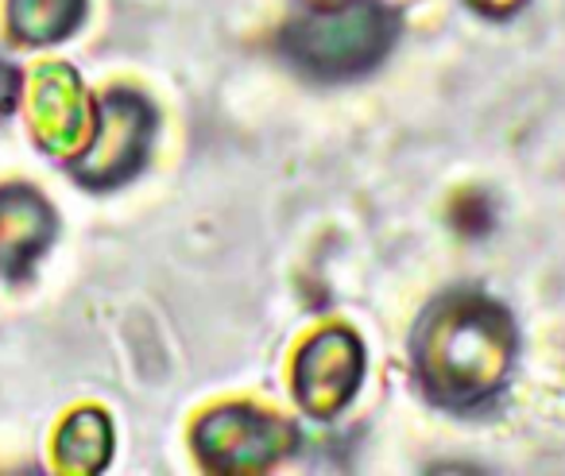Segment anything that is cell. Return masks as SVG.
<instances>
[{
	"instance_id": "obj_1",
	"label": "cell",
	"mask_w": 565,
	"mask_h": 476,
	"mask_svg": "<svg viewBox=\"0 0 565 476\" xmlns=\"http://www.w3.org/2000/svg\"><path fill=\"white\" fill-rule=\"evenodd\" d=\"M411 357L434 403L477 406L508 383L515 364V321L480 290H454L423 314Z\"/></svg>"
},
{
	"instance_id": "obj_2",
	"label": "cell",
	"mask_w": 565,
	"mask_h": 476,
	"mask_svg": "<svg viewBox=\"0 0 565 476\" xmlns=\"http://www.w3.org/2000/svg\"><path fill=\"white\" fill-rule=\"evenodd\" d=\"M399 17L380 0H333L310 4L282 28L279 47L302 74L345 82L369 74L395 47Z\"/></svg>"
},
{
	"instance_id": "obj_3",
	"label": "cell",
	"mask_w": 565,
	"mask_h": 476,
	"mask_svg": "<svg viewBox=\"0 0 565 476\" xmlns=\"http://www.w3.org/2000/svg\"><path fill=\"white\" fill-rule=\"evenodd\" d=\"M151 140H156V109L148 97L113 89L94 109V133L71 167L74 179L94 190L120 187L143 167Z\"/></svg>"
},
{
	"instance_id": "obj_4",
	"label": "cell",
	"mask_w": 565,
	"mask_h": 476,
	"mask_svg": "<svg viewBox=\"0 0 565 476\" xmlns=\"http://www.w3.org/2000/svg\"><path fill=\"white\" fill-rule=\"evenodd\" d=\"M295 449V426L256 406H217L194 430V453L210 473H264Z\"/></svg>"
},
{
	"instance_id": "obj_5",
	"label": "cell",
	"mask_w": 565,
	"mask_h": 476,
	"mask_svg": "<svg viewBox=\"0 0 565 476\" xmlns=\"http://www.w3.org/2000/svg\"><path fill=\"white\" fill-rule=\"evenodd\" d=\"M364 380V345L349 329H322L295 357V395L315 419H333L353 403Z\"/></svg>"
},
{
	"instance_id": "obj_6",
	"label": "cell",
	"mask_w": 565,
	"mask_h": 476,
	"mask_svg": "<svg viewBox=\"0 0 565 476\" xmlns=\"http://www.w3.org/2000/svg\"><path fill=\"white\" fill-rule=\"evenodd\" d=\"M32 128L51 156H78L94 133V102L78 74L63 63L40 66L32 78Z\"/></svg>"
},
{
	"instance_id": "obj_7",
	"label": "cell",
	"mask_w": 565,
	"mask_h": 476,
	"mask_svg": "<svg viewBox=\"0 0 565 476\" xmlns=\"http://www.w3.org/2000/svg\"><path fill=\"white\" fill-rule=\"evenodd\" d=\"M55 241V213L35 190H0V279H20Z\"/></svg>"
},
{
	"instance_id": "obj_8",
	"label": "cell",
	"mask_w": 565,
	"mask_h": 476,
	"mask_svg": "<svg viewBox=\"0 0 565 476\" xmlns=\"http://www.w3.org/2000/svg\"><path fill=\"white\" fill-rule=\"evenodd\" d=\"M113 457V422L102 411L86 406V411H74L63 422L55 437V461L63 473H102Z\"/></svg>"
},
{
	"instance_id": "obj_9",
	"label": "cell",
	"mask_w": 565,
	"mask_h": 476,
	"mask_svg": "<svg viewBox=\"0 0 565 476\" xmlns=\"http://www.w3.org/2000/svg\"><path fill=\"white\" fill-rule=\"evenodd\" d=\"M86 20V0H9V32L20 43H58Z\"/></svg>"
},
{
	"instance_id": "obj_10",
	"label": "cell",
	"mask_w": 565,
	"mask_h": 476,
	"mask_svg": "<svg viewBox=\"0 0 565 476\" xmlns=\"http://www.w3.org/2000/svg\"><path fill=\"white\" fill-rule=\"evenodd\" d=\"M17 97H20V71H12V66L0 59V120L17 109Z\"/></svg>"
},
{
	"instance_id": "obj_11",
	"label": "cell",
	"mask_w": 565,
	"mask_h": 476,
	"mask_svg": "<svg viewBox=\"0 0 565 476\" xmlns=\"http://www.w3.org/2000/svg\"><path fill=\"white\" fill-rule=\"evenodd\" d=\"M472 9H480L484 17H511L526 4V0H469Z\"/></svg>"
}]
</instances>
